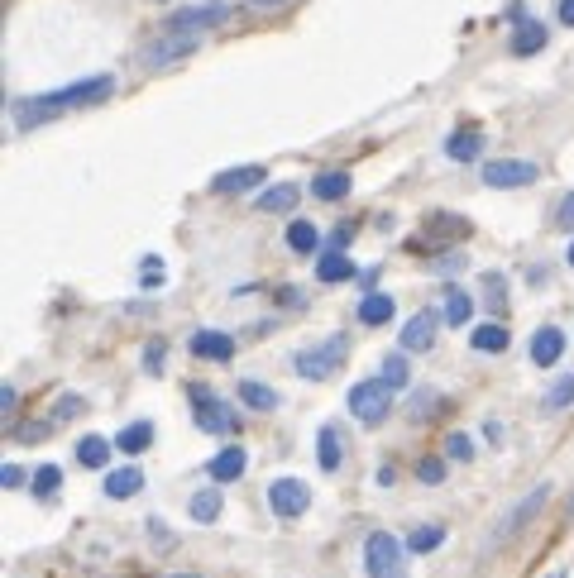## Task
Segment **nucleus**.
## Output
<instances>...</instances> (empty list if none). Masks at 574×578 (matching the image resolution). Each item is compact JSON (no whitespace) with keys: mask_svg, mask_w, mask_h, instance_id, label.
I'll list each match as a JSON object with an SVG mask.
<instances>
[{"mask_svg":"<svg viewBox=\"0 0 574 578\" xmlns=\"http://www.w3.org/2000/svg\"><path fill=\"white\" fill-rule=\"evenodd\" d=\"M115 91V77H87V82H72V86H58V91H48V96H34V101H15V125L20 129H34L39 120H53V115H63V110H77V106H96V101H106Z\"/></svg>","mask_w":574,"mask_h":578,"instance_id":"1","label":"nucleus"},{"mask_svg":"<svg viewBox=\"0 0 574 578\" xmlns=\"http://www.w3.org/2000/svg\"><path fill=\"white\" fill-rule=\"evenodd\" d=\"M345 354H350L345 335H331V340H321V344H311V349H302V354L292 359V368H297V378H307V383H326L335 368L345 364Z\"/></svg>","mask_w":574,"mask_h":578,"instance_id":"2","label":"nucleus"},{"mask_svg":"<svg viewBox=\"0 0 574 578\" xmlns=\"http://www.w3.org/2000/svg\"><path fill=\"white\" fill-rule=\"evenodd\" d=\"M407 545L388 531H374L364 540V564H369V578H407Z\"/></svg>","mask_w":574,"mask_h":578,"instance_id":"3","label":"nucleus"},{"mask_svg":"<svg viewBox=\"0 0 574 578\" xmlns=\"http://www.w3.org/2000/svg\"><path fill=\"white\" fill-rule=\"evenodd\" d=\"M345 407L359 426H378V421H388V407H393V387L383 383V378H364V383L350 387V397H345Z\"/></svg>","mask_w":574,"mask_h":578,"instance_id":"4","label":"nucleus"},{"mask_svg":"<svg viewBox=\"0 0 574 578\" xmlns=\"http://www.w3.org/2000/svg\"><path fill=\"white\" fill-rule=\"evenodd\" d=\"M192 421L206 435H240V411L221 397H211L206 387H192Z\"/></svg>","mask_w":574,"mask_h":578,"instance_id":"5","label":"nucleus"},{"mask_svg":"<svg viewBox=\"0 0 574 578\" xmlns=\"http://www.w3.org/2000/svg\"><path fill=\"white\" fill-rule=\"evenodd\" d=\"M201 48V34H187V29H163L149 48H144V67H173L182 58H192Z\"/></svg>","mask_w":574,"mask_h":578,"instance_id":"6","label":"nucleus"},{"mask_svg":"<svg viewBox=\"0 0 574 578\" xmlns=\"http://www.w3.org/2000/svg\"><path fill=\"white\" fill-rule=\"evenodd\" d=\"M541 177V168L531 158H498V163H484V187H498V192H517V187H531Z\"/></svg>","mask_w":574,"mask_h":578,"instance_id":"7","label":"nucleus"},{"mask_svg":"<svg viewBox=\"0 0 574 578\" xmlns=\"http://www.w3.org/2000/svg\"><path fill=\"white\" fill-rule=\"evenodd\" d=\"M311 507V488L302 483V478H273L268 483V512H278V516H302Z\"/></svg>","mask_w":574,"mask_h":578,"instance_id":"8","label":"nucleus"},{"mask_svg":"<svg viewBox=\"0 0 574 578\" xmlns=\"http://www.w3.org/2000/svg\"><path fill=\"white\" fill-rule=\"evenodd\" d=\"M546 43H551V29H546L541 20H527V15H522V20L512 24L508 53H512V58H531V53H541Z\"/></svg>","mask_w":574,"mask_h":578,"instance_id":"9","label":"nucleus"},{"mask_svg":"<svg viewBox=\"0 0 574 578\" xmlns=\"http://www.w3.org/2000/svg\"><path fill=\"white\" fill-rule=\"evenodd\" d=\"M441 321H445V316H436V311H417L412 321L402 325V349H412V354L431 349L436 335H441Z\"/></svg>","mask_w":574,"mask_h":578,"instance_id":"10","label":"nucleus"},{"mask_svg":"<svg viewBox=\"0 0 574 578\" xmlns=\"http://www.w3.org/2000/svg\"><path fill=\"white\" fill-rule=\"evenodd\" d=\"M264 177H268V172H264V168H254V163H249V168H230V172H216V177H211V192L240 196V192H254V187H259Z\"/></svg>","mask_w":574,"mask_h":578,"instance_id":"11","label":"nucleus"},{"mask_svg":"<svg viewBox=\"0 0 574 578\" xmlns=\"http://www.w3.org/2000/svg\"><path fill=\"white\" fill-rule=\"evenodd\" d=\"M187 349H192L197 359H211V364L235 359V340H230V335H221V330H197V335L187 340Z\"/></svg>","mask_w":574,"mask_h":578,"instance_id":"12","label":"nucleus"},{"mask_svg":"<svg viewBox=\"0 0 574 578\" xmlns=\"http://www.w3.org/2000/svg\"><path fill=\"white\" fill-rule=\"evenodd\" d=\"M469 230H474V225H469V220H464V215H431V220H426V225H421V244L417 249H426V244H436V239H469Z\"/></svg>","mask_w":574,"mask_h":578,"instance_id":"13","label":"nucleus"},{"mask_svg":"<svg viewBox=\"0 0 574 578\" xmlns=\"http://www.w3.org/2000/svg\"><path fill=\"white\" fill-rule=\"evenodd\" d=\"M560 354H565V330H555V325H541V330L531 335V364H536V368H551V364H560Z\"/></svg>","mask_w":574,"mask_h":578,"instance_id":"14","label":"nucleus"},{"mask_svg":"<svg viewBox=\"0 0 574 578\" xmlns=\"http://www.w3.org/2000/svg\"><path fill=\"white\" fill-rule=\"evenodd\" d=\"M221 20H225V5H192V10H177L163 29H187V34H201V29H211V24H221Z\"/></svg>","mask_w":574,"mask_h":578,"instance_id":"15","label":"nucleus"},{"mask_svg":"<svg viewBox=\"0 0 574 578\" xmlns=\"http://www.w3.org/2000/svg\"><path fill=\"white\" fill-rule=\"evenodd\" d=\"M302 201V187L297 182H273V187H264V192L254 196V206L264 215H283V211H292Z\"/></svg>","mask_w":574,"mask_h":578,"instance_id":"16","label":"nucleus"},{"mask_svg":"<svg viewBox=\"0 0 574 578\" xmlns=\"http://www.w3.org/2000/svg\"><path fill=\"white\" fill-rule=\"evenodd\" d=\"M244 469H249V454H244L240 445H225V450L206 464L211 483H235V478H244Z\"/></svg>","mask_w":574,"mask_h":578,"instance_id":"17","label":"nucleus"},{"mask_svg":"<svg viewBox=\"0 0 574 578\" xmlns=\"http://www.w3.org/2000/svg\"><path fill=\"white\" fill-rule=\"evenodd\" d=\"M311 196H321V201H345L350 196V168H326L311 177Z\"/></svg>","mask_w":574,"mask_h":578,"instance_id":"18","label":"nucleus"},{"mask_svg":"<svg viewBox=\"0 0 574 578\" xmlns=\"http://www.w3.org/2000/svg\"><path fill=\"white\" fill-rule=\"evenodd\" d=\"M479 153H484V134L479 129H455L445 139V158H455V163H474Z\"/></svg>","mask_w":574,"mask_h":578,"instance_id":"19","label":"nucleus"},{"mask_svg":"<svg viewBox=\"0 0 574 578\" xmlns=\"http://www.w3.org/2000/svg\"><path fill=\"white\" fill-rule=\"evenodd\" d=\"M546 497H551V488H536V493H527V502H522V507L512 512V521H503V526H498V540L517 536V531L527 526L531 516H536V512H541V507H546Z\"/></svg>","mask_w":574,"mask_h":578,"instance_id":"20","label":"nucleus"},{"mask_svg":"<svg viewBox=\"0 0 574 578\" xmlns=\"http://www.w3.org/2000/svg\"><path fill=\"white\" fill-rule=\"evenodd\" d=\"M469 344H474L479 354H508V325H498V321L474 325V330H469Z\"/></svg>","mask_w":574,"mask_h":578,"instance_id":"21","label":"nucleus"},{"mask_svg":"<svg viewBox=\"0 0 574 578\" xmlns=\"http://www.w3.org/2000/svg\"><path fill=\"white\" fill-rule=\"evenodd\" d=\"M139 493H144V473H139V469H115V473H106V497L125 502V497H139Z\"/></svg>","mask_w":574,"mask_h":578,"instance_id":"22","label":"nucleus"},{"mask_svg":"<svg viewBox=\"0 0 574 578\" xmlns=\"http://www.w3.org/2000/svg\"><path fill=\"white\" fill-rule=\"evenodd\" d=\"M393 311H398V301L388 297V292H369V297L359 301V321L364 325H388Z\"/></svg>","mask_w":574,"mask_h":578,"instance_id":"23","label":"nucleus"},{"mask_svg":"<svg viewBox=\"0 0 574 578\" xmlns=\"http://www.w3.org/2000/svg\"><path fill=\"white\" fill-rule=\"evenodd\" d=\"M77 464L106 469V464H111V440H106V435H82V440H77Z\"/></svg>","mask_w":574,"mask_h":578,"instance_id":"24","label":"nucleus"},{"mask_svg":"<svg viewBox=\"0 0 574 578\" xmlns=\"http://www.w3.org/2000/svg\"><path fill=\"white\" fill-rule=\"evenodd\" d=\"M187 516H192L197 526H211V521L221 516V488H201V493H192V502H187Z\"/></svg>","mask_w":574,"mask_h":578,"instance_id":"25","label":"nucleus"},{"mask_svg":"<svg viewBox=\"0 0 574 578\" xmlns=\"http://www.w3.org/2000/svg\"><path fill=\"white\" fill-rule=\"evenodd\" d=\"M287 249L302 258L316 254V249H321V230H316L311 220H292V225H287Z\"/></svg>","mask_w":574,"mask_h":578,"instance_id":"26","label":"nucleus"},{"mask_svg":"<svg viewBox=\"0 0 574 578\" xmlns=\"http://www.w3.org/2000/svg\"><path fill=\"white\" fill-rule=\"evenodd\" d=\"M316 278L321 282H350L354 278V263L340 249H326V254L316 258Z\"/></svg>","mask_w":574,"mask_h":578,"instance_id":"27","label":"nucleus"},{"mask_svg":"<svg viewBox=\"0 0 574 578\" xmlns=\"http://www.w3.org/2000/svg\"><path fill=\"white\" fill-rule=\"evenodd\" d=\"M235 392H240V402H244L249 411H278V392H273L268 383H254V378H244Z\"/></svg>","mask_w":574,"mask_h":578,"instance_id":"28","label":"nucleus"},{"mask_svg":"<svg viewBox=\"0 0 574 578\" xmlns=\"http://www.w3.org/2000/svg\"><path fill=\"white\" fill-rule=\"evenodd\" d=\"M115 445H120L125 454H144L149 445H154V426H149V421H130V426L115 435Z\"/></svg>","mask_w":574,"mask_h":578,"instance_id":"29","label":"nucleus"},{"mask_svg":"<svg viewBox=\"0 0 574 578\" xmlns=\"http://www.w3.org/2000/svg\"><path fill=\"white\" fill-rule=\"evenodd\" d=\"M316 464L326 473L340 469V430L335 426H321V435H316Z\"/></svg>","mask_w":574,"mask_h":578,"instance_id":"30","label":"nucleus"},{"mask_svg":"<svg viewBox=\"0 0 574 578\" xmlns=\"http://www.w3.org/2000/svg\"><path fill=\"white\" fill-rule=\"evenodd\" d=\"M464 321H474V297L464 287H450L445 292V325H464Z\"/></svg>","mask_w":574,"mask_h":578,"instance_id":"31","label":"nucleus"},{"mask_svg":"<svg viewBox=\"0 0 574 578\" xmlns=\"http://www.w3.org/2000/svg\"><path fill=\"white\" fill-rule=\"evenodd\" d=\"M441 545H445V526H421V531H412V540H407L412 555H431V550H441Z\"/></svg>","mask_w":574,"mask_h":578,"instance_id":"32","label":"nucleus"},{"mask_svg":"<svg viewBox=\"0 0 574 578\" xmlns=\"http://www.w3.org/2000/svg\"><path fill=\"white\" fill-rule=\"evenodd\" d=\"M378 378H383V383L398 392V387H407L412 368H407V359H402V354H388V359H383V368H378Z\"/></svg>","mask_w":574,"mask_h":578,"instance_id":"33","label":"nucleus"},{"mask_svg":"<svg viewBox=\"0 0 574 578\" xmlns=\"http://www.w3.org/2000/svg\"><path fill=\"white\" fill-rule=\"evenodd\" d=\"M565 407H574V373L555 378L551 392H546V411H565Z\"/></svg>","mask_w":574,"mask_h":578,"instance_id":"34","label":"nucleus"},{"mask_svg":"<svg viewBox=\"0 0 574 578\" xmlns=\"http://www.w3.org/2000/svg\"><path fill=\"white\" fill-rule=\"evenodd\" d=\"M58 488H63V469L58 464L34 469V497H58Z\"/></svg>","mask_w":574,"mask_h":578,"instance_id":"35","label":"nucleus"},{"mask_svg":"<svg viewBox=\"0 0 574 578\" xmlns=\"http://www.w3.org/2000/svg\"><path fill=\"white\" fill-rule=\"evenodd\" d=\"M445 454H450V459H464V464H469V459H474V440H469L464 430H455V435L445 440Z\"/></svg>","mask_w":574,"mask_h":578,"instance_id":"36","label":"nucleus"},{"mask_svg":"<svg viewBox=\"0 0 574 578\" xmlns=\"http://www.w3.org/2000/svg\"><path fill=\"white\" fill-rule=\"evenodd\" d=\"M417 478L426 483V488H436V483H445V459H421Z\"/></svg>","mask_w":574,"mask_h":578,"instance_id":"37","label":"nucleus"},{"mask_svg":"<svg viewBox=\"0 0 574 578\" xmlns=\"http://www.w3.org/2000/svg\"><path fill=\"white\" fill-rule=\"evenodd\" d=\"M144 292H154V287H163V263L158 258H144V282H139Z\"/></svg>","mask_w":574,"mask_h":578,"instance_id":"38","label":"nucleus"},{"mask_svg":"<svg viewBox=\"0 0 574 578\" xmlns=\"http://www.w3.org/2000/svg\"><path fill=\"white\" fill-rule=\"evenodd\" d=\"M163 359H168V349H163V340L149 344V349H144V373H163Z\"/></svg>","mask_w":574,"mask_h":578,"instance_id":"39","label":"nucleus"},{"mask_svg":"<svg viewBox=\"0 0 574 578\" xmlns=\"http://www.w3.org/2000/svg\"><path fill=\"white\" fill-rule=\"evenodd\" d=\"M555 225H560V230H574V192L560 201V211H555Z\"/></svg>","mask_w":574,"mask_h":578,"instance_id":"40","label":"nucleus"},{"mask_svg":"<svg viewBox=\"0 0 574 578\" xmlns=\"http://www.w3.org/2000/svg\"><path fill=\"white\" fill-rule=\"evenodd\" d=\"M0 488H24V469H20V464H5V469H0Z\"/></svg>","mask_w":574,"mask_h":578,"instance_id":"41","label":"nucleus"},{"mask_svg":"<svg viewBox=\"0 0 574 578\" xmlns=\"http://www.w3.org/2000/svg\"><path fill=\"white\" fill-rule=\"evenodd\" d=\"M77 407H82V397H72V392H67L63 402H58V411H53V421H67V416H77Z\"/></svg>","mask_w":574,"mask_h":578,"instance_id":"42","label":"nucleus"},{"mask_svg":"<svg viewBox=\"0 0 574 578\" xmlns=\"http://www.w3.org/2000/svg\"><path fill=\"white\" fill-rule=\"evenodd\" d=\"M15 402H20V392L5 383V387H0V416H15Z\"/></svg>","mask_w":574,"mask_h":578,"instance_id":"43","label":"nucleus"},{"mask_svg":"<svg viewBox=\"0 0 574 578\" xmlns=\"http://www.w3.org/2000/svg\"><path fill=\"white\" fill-rule=\"evenodd\" d=\"M436 407H441V402H436V392H426V402H412V416L421 421V416H431Z\"/></svg>","mask_w":574,"mask_h":578,"instance_id":"44","label":"nucleus"},{"mask_svg":"<svg viewBox=\"0 0 574 578\" xmlns=\"http://www.w3.org/2000/svg\"><path fill=\"white\" fill-rule=\"evenodd\" d=\"M555 15H560V24H570V29H574V0H560V5H555Z\"/></svg>","mask_w":574,"mask_h":578,"instance_id":"45","label":"nucleus"},{"mask_svg":"<svg viewBox=\"0 0 574 578\" xmlns=\"http://www.w3.org/2000/svg\"><path fill=\"white\" fill-rule=\"evenodd\" d=\"M249 10H278V5H287V0H244Z\"/></svg>","mask_w":574,"mask_h":578,"instance_id":"46","label":"nucleus"},{"mask_svg":"<svg viewBox=\"0 0 574 578\" xmlns=\"http://www.w3.org/2000/svg\"><path fill=\"white\" fill-rule=\"evenodd\" d=\"M565 258H570V268H574V244H570V254H565Z\"/></svg>","mask_w":574,"mask_h":578,"instance_id":"47","label":"nucleus"},{"mask_svg":"<svg viewBox=\"0 0 574 578\" xmlns=\"http://www.w3.org/2000/svg\"><path fill=\"white\" fill-rule=\"evenodd\" d=\"M173 578H201V574H173Z\"/></svg>","mask_w":574,"mask_h":578,"instance_id":"48","label":"nucleus"},{"mask_svg":"<svg viewBox=\"0 0 574 578\" xmlns=\"http://www.w3.org/2000/svg\"><path fill=\"white\" fill-rule=\"evenodd\" d=\"M551 578H560V574H551Z\"/></svg>","mask_w":574,"mask_h":578,"instance_id":"49","label":"nucleus"}]
</instances>
